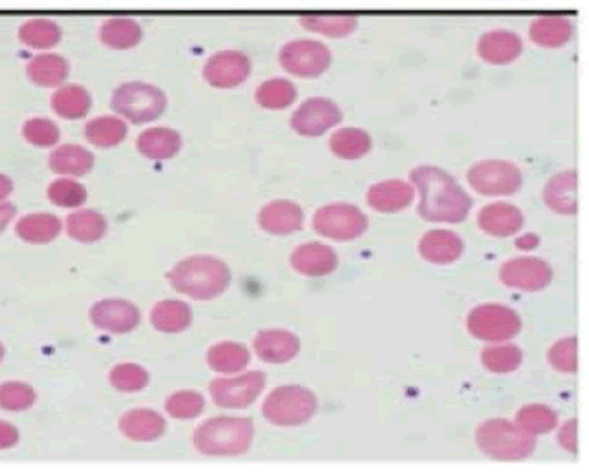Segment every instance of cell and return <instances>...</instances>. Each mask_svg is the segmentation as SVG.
I'll use <instances>...</instances> for the list:
<instances>
[{
	"label": "cell",
	"instance_id": "cell-51",
	"mask_svg": "<svg viewBox=\"0 0 589 475\" xmlns=\"http://www.w3.org/2000/svg\"><path fill=\"white\" fill-rule=\"evenodd\" d=\"M515 246L520 251H532V249H536L539 246V237L536 234L522 235V237H519L515 241Z\"/></svg>",
	"mask_w": 589,
	"mask_h": 475
},
{
	"label": "cell",
	"instance_id": "cell-29",
	"mask_svg": "<svg viewBox=\"0 0 589 475\" xmlns=\"http://www.w3.org/2000/svg\"><path fill=\"white\" fill-rule=\"evenodd\" d=\"M63 223L56 215L49 213H32L16 223V234L21 241L30 244H47L61 234Z\"/></svg>",
	"mask_w": 589,
	"mask_h": 475
},
{
	"label": "cell",
	"instance_id": "cell-35",
	"mask_svg": "<svg viewBox=\"0 0 589 475\" xmlns=\"http://www.w3.org/2000/svg\"><path fill=\"white\" fill-rule=\"evenodd\" d=\"M572 35V25L562 16H541L532 21L529 26V37L534 44L543 47H562L569 42Z\"/></svg>",
	"mask_w": 589,
	"mask_h": 475
},
{
	"label": "cell",
	"instance_id": "cell-33",
	"mask_svg": "<svg viewBox=\"0 0 589 475\" xmlns=\"http://www.w3.org/2000/svg\"><path fill=\"white\" fill-rule=\"evenodd\" d=\"M52 109L64 120H80L92 108V97L82 85H64L52 95Z\"/></svg>",
	"mask_w": 589,
	"mask_h": 475
},
{
	"label": "cell",
	"instance_id": "cell-50",
	"mask_svg": "<svg viewBox=\"0 0 589 475\" xmlns=\"http://www.w3.org/2000/svg\"><path fill=\"white\" fill-rule=\"evenodd\" d=\"M16 216V206L11 203H0V234L6 230L7 225L13 222Z\"/></svg>",
	"mask_w": 589,
	"mask_h": 475
},
{
	"label": "cell",
	"instance_id": "cell-32",
	"mask_svg": "<svg viewBox=\"0 0 589 475\" xmlns=\"http://www.w3.org/2000/svg\"><path fill=\"white\" fill-rule=\"evenodd\" d=\"M301 25L325 37L342 38L355 32L358 19L349 13H311L301 16Z\"/></svg>",
	"mask_w": 589,
	"mask_h": 475
},
{
	"label": "cell",
	"instance_id": "cell-4",
	"mask_svg": "<svg viewBox=\"0 0 589 475\" xmlns=\"http://www.w3.org/2000/svg\"><path fill=\"white\" fill-rule=\"evenodd\" d=\"M475 441L484 455L500 462H520L536 448V436L503 418L488 420L477 429Z\"/></svg>",
	"mask_w": 589,
	"mask_h": 475
},
{
	"label": "cell",
	"instance_id": "cell-19",
	"mask_svg": "<svg viewBox=\"0 0 589 475\" xmlns=\"http://www.w3.org/2000/svg\"><path fill=\"white\" fill-rule=\"evenodd\" d=\"M337 254L332 247L320 242H308L296 247L291 254V265L296 272L306 277H323L337 268Z\"/></svg>",
	"mask_w": 589,
	"mask_h": 475
},
{
	"label": "cell",
	"instance_id": "cell-31",
	"mask_svg": "<svg viewBox=\"0 0 589 475\" xmlns=\"http://www.w3.org/2000/svg\"><path fill=\"white\" fill-rule=\"evenodd\" d=\"M249 349L239 342H218L208 351V365L218 374H237L249 365Z\"/></svg>",
	"mask_w": 589,
	"mask_h": 475
},
{
	"label": "cell",
	"instance_id": "cell-53",
	"mask_svg": "<svg viewBox=\"0 0 589 475\" xmlns=\"http://www.w3.org/2000/svg\"><path fill=\"white\" fill-rule=\"evenodd\" d=\"M4 355H6V349L0 344V361L4 360Z\"/></svg>",
	"mask_w": 589,
	"mask_h": 475
},
{
	"label": "cell",
	"instance_id": "cell-6",
	"mask_svg": "<svg viewBox=\"0 0 589 475\" xmlns=\"http://www.w3.org/2000/svg\"><path fill=\"white\" fill-rule=\"evenodd\" d=\"M166 104L165 92L144 82L123 83L111 99V108L135 125L158 120L165 113Z\"/></svg>",
	"mask_w": 589,
	"mask_h": 475
},
{
	"label": "cell",
	"instance_id": "cell-14",
	"mask_svg": "<svg viewBox=\"0 0 589 475\" xmlns=\"http://www.w3.org/2000/svg\"><path fill=\"white\" fill-rule=\"evenodd\" d=\"M251 73V61L241 51H220L204 64V80L215 89H234L246 82Z\"/></svg>",
	"mask_w": 589,
	"mask_h": 475
},
{
	"label": "cell",
	"instance_id": "cell-34",
	"mask_svg": "<svg viewBox=\"0 0 589 475\" xmlns=\"http://www.w3.org/2000/svg\"><path fill=\"white\" fill-rule=\"evenodd\" d=\"M142 40V26L130 18L106 19L101 26V42L109 49L127 51Z\"/></svg>",
	"mask_w": 589,
	"mask_h": 475
},
{
	"label": "cell",
	"instance_id": "cell-22",
	"mask_svg": "<svg viewBox=\"0 0 589 475\" xmlns=\"http://www.w3.org/2000/svg\"><path fill=\"white\" fill-rule=\"evenodd\" d=\"M522 38L507 30H493L479 38L477 52L489 64H510L522 54Z\"/></svg>",
	"mask_w": 589,
	"mask_h": 475
},
{
	"label": "cell",
	"instance_id": "cell-20",
	"mask_svg": "<svg viewBox=\"0 0 589 475\" xmlns=\"http://www.w3.org/2000/svg\"><path fill=\"white\" fill-rule=\"evenodd\" d=\"M260 227L272 235H289L303 228L304 215L301 206L292 201H272L263 206L258 216Z\"/></svg>",
	"mask_w": 589,
	"mask_h": 475
},
{
	"label": "cell",
	"instance_id": "cell-18",
	"mask_svg": "<svg viewBox=\"0 0 589 475\" xmlns=\"http://www.w3.org/2000/svg\"><path fill=\"white\" fill-rule=\"evenodd\" d=\"M418 253L425 261L434 265H451L462 258V237L451 230H429L420 239Z\"/></svg>",
	"mask_w": 589,
	"mask_h": 475
},
{
	"label": "cell",
	"instance_id": "cell-41",
	"mask_svg": "<svg viewBox=\"0 0 589 475\" xmlns=\"http://www.w3.org/2000/svg\"><path fill=\"white\" fill-rule=\"evenodd\" d=\"M558 424V415L545 405H527L517 412V425L532 436L548 434Z\"/></svg>",
	"mask_w": 589,
	"mask_h": 475
},
{
	"label": "cell",
	"instance_id": "cell-49",
	"mask_svg": "<svg viewBox=\"0 0 589 475\" xmlns=\"http://www.w3.org/2000/svg\"><path fill=\"white\" fill-rule=\"evenodd\" d=\"M19 441V432L13 424L0 420V450L14 448Z\"/></svg>",
	"mask_w": 589,
	"mask_h": 475
},
{
	"label": "cell",
	"instance_id": "cell-21",
	"mask_svg": "<svg viewBox=\"0 0 589 475\" xmlns=\"http://www.w3.org/2000/svg\"><path fill=\"white\" fill-rule=\"evenodd\" d=\"M415 190L412 184L403 180H386L370 187L367 192V203L379 213H399L413 203Z\"/></svg>",
	"mask_w": 589,
	"mask_h": 475
},
{
	"label": "cell",
	"instance_id": "cell-48",
	"mask_svg": "<svg viewBox=\"0 0 589 475\" xmlns=\"http://www.w3.org/2000/svg\"><path fill=\"white\" fill-rule=\"evenodd\" d=\"M558 443L564 448L565 451L570 453H577V420L572 418L564 427L560 429L558 434Z\"/></svg>",
	"mask_w": 589,
	"mask_h": 475
},
{
	"label": "cell",
	"instance_id": "cell-17",
	"mask_svg": "<svg viewBox=\"0 0 589 475\" xmlns=\"http://www.w3.org/2000/svg\"><path fill=\"white\" fill-rule=\"evenodd\" d=\"M477 223L484 234L505 239L517 234L524 227V215L517 206L510 203H493L482 208Z\"/></svg>",
	"mask_w": 589,
	"mask_h": 475
},
{
	"label": "cell",
	"instance_id": "cell-12",
	"mask_svg": "<svg viewBox=\"0 0 589 475\" xmlns=\"http://www.w3.org/2000/svg\"><path fill=\"white\" fill-rule=\"evenodd\" d=\"M341 120V109L337 108L336 102L323 97H311L292 114L291 127L303 137H320Z\"/></svg>",
	"mask_w": 589,
	"mask_h": 475
},
{
	"label": "cell",
	"instance_id": "cell-38",
	"mask_svg": "<svg viewBox=\"0 0 589 475\" xmlns=\"http://www.w3.org/2000/svg\"><path fill=\"white\" fill-rule=\"evenodd\" d=\"M127 133V123L116 116L94 118L85 125V139L97 147L118 146L125 140Z\"/></svg>",
	"mask_w": 589,
	"mask_h": 475
},
{
	"label": "cell",
	"instance_id": "cell-24",
	"mask_svg": "<svg viewBox=\"0 0 589 475\" xmlns=\"http://www.w3.org/2000/svg\"><path fill=\"white\" fill-rule=\"evenodd\" d=\"M137 149L142 156L154 161H165L177 156L182 149L180 133L166 127L149 128L140 133L137 139Z\"/></svg>",
	"mask_w": 589,
	"mask_h": 475
},
{
	"label": "cell",
	"instance_id": "cell-23",
	"mask_svg": "<svg viewBox=\"0 0 589 475\" xmlns=\"http://www.w3.org/2000/svg\"><path fill=\"white\" fill-rule=\"evenodd\" d=\"M123 436L137 443H152L166 431L165 418L152 410H132L120 418Z\"/></svg>",
	"mask_w": 589,
	"mask_h": 475
},
{
	"label": "cell",
	"instance_id": "cell-2",
	"mask_svg": "<svg viewBox=\"0 0 589 475\" xmlns=\"http://www.w3.org/2000/svg\"><path fill=\"white\" fill-rule=\"evenodd\" d=\"M168 280L175 291L196 301H209L227 291L232 275L218 258L190 256L168 273Z\"/></svg>",
	"mask_w": 589,
	"mask_h": 475
},
{
	"label": "cell",
	"instance_id": "cell-30",
	"mask_svg": "<svg viewBox=\"0 0 589 475\" xmlns=\"http://www.w3.org/2000/svg\"><path fill=\"white\" fill-rule=\"evenodd\" d=\"M66 230L71 239L83 244L101 241L108 230L106 218L94 209H82L75 211L66 218Z\"/></svg>",
	"mask_w": 589,
	"mask_h": 475
},
{
	"label": "cell",
	"instance_id": "cell-37",
	"mask_svg": "<svg viewBox=\"0 0 589 475\" xmlns=\"http://www.w3.org/2000/svg\"><path fill=\"white\" fill-rule=\"evenodd\" d=\"M370 149H372V137L361 128H341L330 137V151L334 152L337 158H363Z\"/></svg>",
	"mask_w": 589,
	"mask_h": 475
},
{
	"label": "cell",
	"instance_id": "cell-1",
	"mask_svg": "<svg viewBox=\"0 0 589 475\" xmlns=\"http://www.w3.org/2000/svg\"><path fill=\"white\" fill-rule=\"evenodd\" d=\"M410 180L420 194L418 213L427 222L460 223L469 216L474 201L450 173L436 166H418Z\"/></svg>",
	"mask_w": 589,
	"mask_h": 475
},
{
	"label": "cell",
	"instance_id": "cell-44",
	"mask_svg": "<svg viewBox=\"0 0 589 475\" xmlns=\"http://www.w3.org/2000/svg\"><path fill=\"white\" fill-rule=\"evenodd\" d=\"M47 196L59 208H78L87 201V189L70 178H59L49 185Z\"/></svg>",
	"mask_w": 589,
	"mask_h": 475
},
{
	"label": "cell",
	"instance_id": "cell-52",
	"mask_svg": "<svg viewBox=\"0 0 589 475\" xmlns=\"http://www.w3.org/2000/svg\"><path fill=\"white\" fill-rule=\"evenodd\" d=\"M13 189V180H11L9 177H6V175H0V201H4L6 197L11 196Z\"/></svg>",
	"mask_w": 589,
	"mask_h": 475
},
{
	"label": "cell",
	"instance_id": "cell-46",
	"mask_svg": "<svg viewBox=\"0 0 589 475\" xmlns=\"http://www.w3.org/2000/svg\"><path fill=\"white\" fill-rule=\"evenodd\" d=\"M23 137L37 147L56 146L61 132L56 123L47 118H32L23 125Z\"/></svg>",
	"mask_w": 589,
	"mask_h": 475
},
{
	"label": "cell",
	"instance_id": "cell-26",
	"mask_svg": "<svg viewBox=\"0 0 589 475\" xmlns=\"http://www.w3.org/2000/svg\"><path fill=\"white\" fill-rule=\"evenodd\" d=\"M192 322V310L184 301L165 299L159 301L151 311V323L154 329L163 334H180Z\"/></svg>",
	"mask_w": 589,
	"mask_h": 475
},
{
	"label": "cell",
	"instance_id": "cell-7",
	"mask_svg": "<svg viewBox=\"0 0 589 475\" xmlns=\"http://www.w3.org/2000/svg\"><path fill=\"white\" fill-rule=\"evenodd\" d=\"M467 329L475 339L489 342L508 341L522 329L517 311L505 304H481L470 311Z\"/></svg>",
	"mask_w": 589,
	"mask_h": 475
},
{
	"label": "cell",
	"instance_id": "cell-42",
	"mask_svg": "<svg viewBox=\"0 0 589 475\" xmlns=\"http://www.w3.org/2000/svg\"><path fill=\"white\" fill-rule=\"evenodd\" d=\"M37 401V393L30 384L11 380L0 384V410L25 412Z\"/></svg>",
	"mask_w": 589,
	"mask_h": 475
},
{
	"label": "cell",
	"instance_id": "cell-45",
	"mask_svg": "<svg viewBox=\"0 0 589 475\" xmlns=\"http://www.w3.org/2000/svg\"><path fill=\"white\" fill-rule=\"evenodd\" d=\"M166 412L177 420H192L204 410V398L196 391H178L166 399Z\"/></svg>",
	"mask_w": 589,
	"mask_h": 475
},
{
	"label": "cell",
	"instance_id": "cell-10",
	"mask_svg": "<svg viewBox=\"0 0 589 475\" xmlns=\"http://www.w3.org/2000/svg\"><path fill=\"white\" fill-rule=\"evenodd\" d=\"M279 59L287 73L299 78H317L329 70L332 52L317 40H294L282 47Z\"/></svg>",
	"mask_w": 589,
	"mask_h": 475
},
{
	"label": "cell",
	"instance_id": "cell-25",
	"mask_svg": "<svg viewBox=\"0 0 589 475\" xmlns=\"http://www.w3.org/2000/svg\"><path fill=\"white\" fill-rule=\"evenodd\" d=\"M577 173L574 170L562 171L545 187V203L551 211L560 215H574L577 211L576 199Z\"/></svg>",
	"mask_w": 589,
	"mask_h": 475
},
{
	"label": "cell",
	"instance_id": "cell-36",
	"mask_svg": "<svg viewBox=\"0 0 589 475\" xmlns=\"http://www.w3.org/2000/svg\"><path fill=\"white\" fill-rule=\"evenodd\" d=\"M19 40L32 49H51L61 42L63 32L52 19L35 18L19 28Z\"/></svg>",
	"mask_w": 589,
	"mask_h": 475
},
{
	"label": "cell",
	"instance_id": "cell-40",
	"mask_svg": "<svg viewBox=\"0 0 589 475\" xmlns=\"http://www.w3.org/2000/svg\"><path fill=\"white\" fill-rule=\"evenodd\" d=\"M522 358V349L513 344L489 346L481 353L482 365L493 374H512L520 367Z\"/></svg>",
	"mask_w": 589,
	"mask_h": 475
},
{
	"label": "cell",
	"instance_id": "cell-47",
	"mask_svg": "<svg viewBox=\"0 0 589 475\" xmlns=\"http://www.w3.org/2000/svg\"><path fill=\"white\" fill-rule=\"evenodd\" d=\"M548 361L551 367L564 372L574 374L577 370V339L576 337H565L555 342L548 351Z\"/></svg>",
	"mask_w": 589,
	"mask_h": 475
},
{
	"label": "cell",
	"instance_id": "cell-9",
	"mask_svg": "<svg viewBox=\"0 0 589 475\" xmlns=\"http://www.w3.org/2000/svg\"><path fill=\"white\" fill-rule=\"evenodd\" d=\"M469 184L482 196H512L522 187V171L519 166L503 159L479 161L467 173Z\"/></svg>",
	"mask_w": 589,
	"mask_h": 475
},
{
	"label": "cell",
	"instance_id": "cell-27",
	"mask_svg": "<svg viewBox=\"0 0 589 475\" xmlns=\"http://www.w3.org/2000/svg\"><path fill=\"white\" fill-rule=\"evenodd\" d=\"M49 166L57 175L83 177L94 168V154L85 147L66 144L51 152Z\"/></svg>",
	"mask_w": 589,
	"mask_h": 475
},
{
	"label": "cell",
	"instance_id": "cell-3",
	"mask_svg": "<svg viewBox=\"0 0 589 475\" xmlns=\"http://www.w3.org/2000/svg\"><path fill=\"white\" fill-rule=\"evenodd\" d=\"M254 424L246 417H215L197 427L194 446L206 456L244 455L253 444Z\"/></svg>",
	"mask_w": 589,
	"mask_h": 475
},
{
	"label": "cell",
	"instance_id": "cell-11",
	"mask_svg": "<svg viewBox=\"0 0 589 475\" xmlns=\"http://www.w3.org/2000/svg\"><path fill=\"white\" fill-rule=\"evenodd\" d=\"M266 377L263 372H247L232 379H215L209 384V394L220 408L239 410L253 405L265 389Z\"/></svg>",
	"mask_w": 589,
	"mask_h": 475
},
{
	"label": "cell",
	"instance_id": "cell-28",
	"mask_svg": "<svg viewBox=\"0 0 589 475\" xmlns=\"http://www.w3.org/2000/svg\"><path fill=\"white\" fill-rule=\"evenodd\" d=\"M26 73L38 87H59L70 75V63L59 54H40L28 63Z\"/></svg>",
	"mask_w": 589,
	"mask_h": 475
},
{
	"label": "cell",
	"instance_id": "cell-15",
	"mask_svg": "<svg viewBox=\"0 0 589 475\" xmlns=\"http://www.w3.org/2000/svg\"><path fill=\"white\" fill-rule=\"evenodd\" d=\"M90 320L109 334H128L139 327L140 311L127 299H102L92 306Z\"/></svg>",
	"mask_w": 589,
	"mask_h": 475
},
{
	"label": "cell",
	"instance_id": "cell-39",
	"mask_svg": "<svg viewBox=\"0 0 589 475\" xmlns=\"http://www.w3.org/2000/svg\"><path fill=\"white\" fill-rule=\"evenodd\" d=\"M298 90L285 78H272L256 90V102L265 109H285L296 101Z\"/></svg>",
	"mask_w": 589,
	"mask_h": 475
},
{
	"label": "cell",
	"instance_id": "cell-8",
	"mask_svg": "<svg viewBox=\"0 0 589 475\" xmlns=\"http://www.w3.org/2000/svg\"><path fill=\"white\" fill-rule=\"evenodd\" d=\"M313 228L317 234L332 241H355L365 234L368 218L353 204H327L313 215Z\"/></svg>",
	"mask_w": 589,
	"mask_h": 475
},
{
	"label": "cell",
	"instance_id": "cell-13",
	"mask_svg": "<svg viewBox=\"0 0 589 475\" xmlns=\"http://www.w3.org/2000/svg\"><path fill=\"white\" fill-rule=\"evenodd\" d=\"M500 280L507 287L519 291L538 292L545 289L553 280V270L546 261L534 256H520L503 263Z\"/></svg>",
	"mask_w": 589,
	"mask_h": 475
},
{
	"label": "cell",
	"instance_id": "cell-43",
	"mask_svg": "<svg viewBox=\"0 0 589 475\" xmlns=\"http://www.w3.org/2000/svg\"><path fill=\"white\" fill-rule=\"evenodd\" d=\"M109 382L121 393H137L149 384V374L135 363H121L111 370Z\"/></svg>",
	"mask_w": 589,
	"mask_h": 475
},
{
	"label": "cell",
	"instance_id": "cell-5",
	"mask_svg": "<svg viewBox=\"0 0 589 475\" xmlns=\"http://www.w3.org/2000/svg\"><path fill=\"white\" fill-rule=\"evenodd\" d=\"M318 399L310 389L301 386H282L273 389L263 403V417L273 425L294 427L303 425L317 413Z\"/></svg>",
	"mask_w": 589,
	"mask_h": 475
},
{
	"label": "cell",
	"instance_id": "cell-16",
	"mask_svg": "<svg viewBox=\"0 0 589 475\" xmlns=\"http://www.w3.org/2000/svg\"><path fill=\"white\" fill-rule=\"evenodd\" d=\"M301 349L298 336L289 330H261L254 339V351L260 360L273 365H282L296 358Z\"/></svg>",
	"mask_w": 589,
	"mask_h": 475
}]
</instances>
